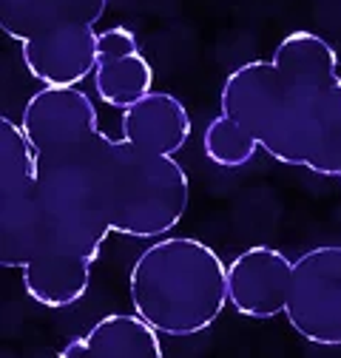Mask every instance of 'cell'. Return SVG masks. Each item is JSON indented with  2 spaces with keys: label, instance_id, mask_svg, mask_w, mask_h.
Returning a JSON list of instances; mask_svg holds the SVG:
<instances>
[{
  "label": "cell",
  "instance_id": "ba28073f",
  "mask_svg": "<svg viewBox=\"0 0 341 358\" xmlns=\"http://www.w3.org/2000/svg\"><path fill=\"white\" fill-rule=\"evenodd\" d=\"M94 88L106 106L131 108L154 88V69L148 57L140 52L134 31L125 26L106 29L97 43V66H94Z\"/></svg>",
  "mask_w": 341,
  "mask_h": 358
},
{
  "label": "cell",
  "instance_id": "52a82bcc",
  "mask_svg": "<svg viewBox=\"0 0 341 358\" xmlns=\"http://www.w3.org/2000/svg\"><path fill=\"white\" fill-rule=\"evenodd\" d=\"M293 259L270 245H253L228 264V293L239 316L276 319L287 307Z\"/></svg>",
  "mask_w": 341,
  "mask_h": 358
},
{
  "label": "cell",
  "instance_id": "277c9868",
  "mask_svg": "<svg viewBox=\"0 0 341 358\" xmlns=\"http://www.w3.org/2000/svg\"><path fill=\"white\" fill-rule=\"evenodd\" d=\"M134 313L159 336L205 333L231 304L228 264L194 236H165L145 248L128 276Z\"/></svg>",
  "mask_w": 341,
  "mask_h": 358
},
{
  "label": "cell",
  "instance_id": "9c48e42d",
  "mask_svg": "<svg viewBox=\"0 0 341 358\" xmlns=\"http://www.w3.org/2000/svg\"><path fill=\"white\" fill-rule=\"evenodd\" d=\"M122 137L151 154L177 157L191 137V117L168 92H151L122 111Z\"/></svg>",
  "mask_w": 341,
  "mask_h": 358
},
{
  "label": "cell",
  "instance_id": "8fae6325",
  "mask_svg": "<svg viewBox=\"0 0 341 358\" xmlns=\"http://www.w3.org/2000/svg\"><path fill=\"white\" fill-rule=\"evenodd\" d=\"M202 145H205V157L219 168L247 165L256 154L262 151L259 143H256L239 122H233L228 114H217L208 122Z\"/></svg>",
  "mask_w": 341,
  "mask_h": 358
},
{
  "label": "cell",
  "instance_id": "7c38bea8",
  "mask_svg": "<svg viewBox=\"0 0 341 358\" xmlns=\"http://www.w3.org/2000/svg\"><path fill=\"white\" fill-rule=\"evenodd\" d=\"M338 182H341V176H338Z\"/></svg>",
  "mask_w": 341,
  "mask_h": 358
},
{
  "label": "cell",
  "instance_id": "3957f363",
  "mask_svg": "<svg viewBox=\"0 0 341 358\" xmlns=\"http://www.w3.org/2000/svg\"><path fill=\"white\" fill-rule=\"evenodd\" d=\"M0 264L23 271L26 293L43 307H71L92 276L66 256L40 194L37 157L23 125L0 117Z\"/></svg>",
  "mask_w": 341,
  "mask_h": 358
},
{
  "label": "cell",
  "instance_id": "6da1fadb",
  "mask_svg": "<svg viewBox=\"0 0 341 358\" xmlns=\"http://www.w3.org/2000/svg\"><path fill=\"white\" fill-rule=\"evenodd\" d=\"M40 194L66 256L92 276L108 234L157 239L180 225L191 185L177 157L111 140L82 88L43 85L20 120Z\"/></svg>",
  "mask_w": 341,
  "mask_h": 358
},
{
  "label": "cell",
  "instance_id": "7a4b0ae2",
  "mask_svg": "<svg viewBox=\"0 0 341 358\" xmlns=\"http://www.w3.org/2000/svg\"><path fill=\"white\" fill-rule=\"evenodd\" d=\"M219 108L276 162L341 176V71L324 37L293 31L273 60L236 66L225 77Z\"/></svg>",
  "mask_w": 341,
  "mask_h": 358
},
{
  "label": "cell",
  "instance_id": "30bf717a",
  "mask_svg": "<svg viewBox=\"0 0 341 358\" xmlns=\"http://www.w3.org/2000/svg\"><path fill=\"white\" fill-rule=\"evenodd\" d=\"M57 358H162V344L137 313H108L89 333L71 338Z\"/></svg>",
  "mask_w": 341,
  "mask_h": 358
},
{
  "label": "cell",
  "instance_id": "8992f818",
  "mask_svg": "<svg viewBox=\"0 0 341 358\" xmlns=\"http://www.w3.org/2000/svg\"><path fill=\"white\" fill-rule=\"evenodd\" d=\"M284 319L307 344L341 347V245H319L293 259Z\"/></svg>",
  "mask_w": 341,
  "mask_h": 358
},
{
  "label": "cell",
  "instance_id": "5b68a950",
  "mask_svg": "<svg viewBox=\"0 0 341 358\" xmlns=\"http://www.w3.org/2000/svg\"><path fill=\"white\" fill-rule=\"evenodd\" d=\"M108 0H0V29L20 43L29 74L77 88L97 66V20Z\"/></svg>",
  "mask_w": 341,
  "mask_h": 358
}]
</instances>
